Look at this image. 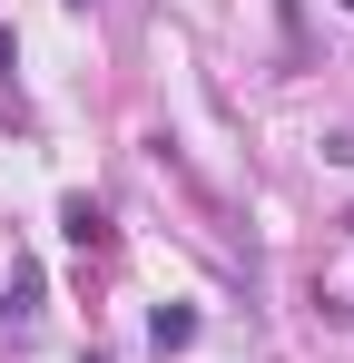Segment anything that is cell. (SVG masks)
Listing matches in <instances>:
<instances>
[{
    "label": "cell",
    "instance_id": "6da1fadb",
    "mask_svg": "<svg viewBox=\"0 0 354 363\" xmlns=\"http://www.w3.org/2000/svg\"><path fill=\"white\" fill-rule=\"evenodd\" d=\"M345 10H354V0H345Z\"/></svg>",
    "mask_w": 354,
    "mask_h": 363
}]
</instances>
